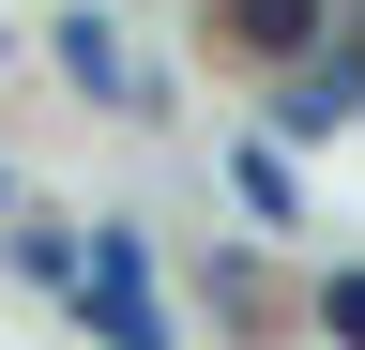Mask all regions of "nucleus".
I'll list each match as a JSON object with an SVG mask.
<instances>
[{
	"instance_id": "f257e3e1",
	"label": "nucleus",
	"mask_w": 365,
	"mask_h": 350,
	"mask_svg": "<svg viewBox=\"0 0 365 350\" xmlns=\"http://www.w3.org/2000/svg\"><path fill=\"white\" fill-rule=\"evenodd\" d=\"M76 320L107 335V350H168V304H153V244H137V229H91V259H76Z\"/></svg>"
},
{
	"instance_id": "f03ea898",
	"label": "nucleus",
	"mask_w": 365,
	"mask_h": 350,
	"mask_svg": "<svg viewBox=\"0 0 365 350\" xmlns=\"http://www.w3.org/2000/svg\"><path fill=\"white\" fill-rule=\"evenodd\" d=\"M61 76H76V107H153V76L122 61V31H107V16H61Z\"/></svg>"
},
{
	"instance_id": "7ed1b4c3",
	"label": "nucleus",
	"mask_w": 365,
	"mask_h": 350,
	"mask_svg": "<svg viewBox=\"0 0 365 350\" xmlns=\"http://www.w3.org/2000/svg\"><path fill=\"white\" fill-rule=\"evenodd\" d=\"M198 304H213V320H244V335H259V320H274V274H259L244 244H228V259H198Z\"/></svg>"
},
{
	"instance_id": "20e7f679",
	"label": "nucleus",
	"mask_w": 365,
	"mask_h": 350,
	"mask_svg": "<svg viewBox=\"0 0 365 350\" xmlns=\"http://www.w3.org/2000/svg\"><path fill=\"white\" fill-rule=\"evenodd\" d=\"M244 16H259V61H304L319 31H335V16H319V0H244Z\"/></svg>"
},
{
	"instance_id": "39448f33",
	"label": "nucleus",
	"mask_w": 365,
	"mask_h": 350,
	"mask_svg": "<svg viewBox=\"0 0 365 350\" xmlns=\"http://www.w3.org/2000/svg\"><path fill=\"white\" fill-rule=\"evenodd\" d=\"M228 183H244L259 229H289V198H304V183H289V153H228Z\"/></svg>"
},
{
	"instance_id": "423d86ee",
	"label": "nucleus",
	"mask_w": 365,
	"mask_h": 350,
	"mask_svg": "<svg viewBox=\"0 0 365 350\" xmlns=\"http://www.w3.org/2000/svg\"><path fill=\"white\" fill-rule=\"evenodd\" d=\"M319 335H335V350H365V259H350V274H319Z\"/></svg>"
},
{
	"instance_id": "0eeeda50",
	"label": "nucleus",
	"mask_w": 365,
	"mask_h": 350,
	"mask_svg": "<svg viewBox=\"0 0 365 350\" xmlns=\"http://www.w3.org/2000/svg\"><path fill=\"white\" fill-rule=\"evenodd\" d=\"M0 198H16V168H0Z\"/></svg>"
}]
</instances>
